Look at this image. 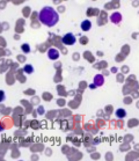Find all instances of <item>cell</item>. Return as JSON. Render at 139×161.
Segmentation results:
<instances>
[{
	"label": "cell",
	"instance_id": "cell-1",
	"mask_svg": "<svg viewBox=\"0 0 139 161\" xmlns=\"http://www.w3.org/2000/svg\"><path fill=\"white\" fill-rule=\"evenodd\" d=\"M38 20L41 23L48 26V27H53L58 23L59 21V15L56 12L55 8H52L51 6H45L43 7L39 13H38Z\"/></svg>",
	"mask_w": 139,
	"mask_h": 161
},
{
	"label": "cell",
	"instance_id": "cell-2",
	"mask_svg": "<svg viewBox=\"0 0 139 161\" xmlns=\"http://www.w3.org/2000/svg\"><path fill=\"white\" fill-rule=\"evenodd\" d=\"M62 41H63V43H64L65 45H73L77 39H75V36H74L72 32H67V34H65V35L63 36Z\"/></svg>",
	"mask_w": 139,
	"mask_h": 161
},
{
	"label": "cell",
	"instance_id": "cell-3",
	"mask_svg": "<svg viewBox=\"0 0 139 161\" xmlns=\"http://www.w3.org/2000/svg\"><path fill=\"white\" fill-rule=\"evenodd\" d=\"M48 57L51 60H57L59 58V51L57 49H49L48 50Z\"/></svg>",
	"mask_w": 139,
	"mask_h": 161
},
{
	"label": "cell",
	"instance_id": "cell-4",
	"mask_svg": "<svg viewBox=\"0 0 139 161\" xmlns=\"http://www.w3.org/2000/svg\"><path fill=\"white\" fill-rule=\"evenodd\" d=\"M91 28H92V22L89 20H85L81 22V29L84 32H88V30H91Z\"/></svg>",
	"mask_w": 139,
	"mask_h": 161
},
{
	"label": "cell",
	"instance_id": "cell-5",
	"mask_svg": "<svg viewBox=\"0 0 139 161\" xmlns=\"http://www.w3.org/2000/svg\"><path fill=\"white\" fill-rule=\"evenodd\" d=\"M121 20H122V15H121L119 13H114V14L111 15V21H112L114 23L118 25V23L121 22Z\"/></svg>",
	"mask_w": 139,
	"mask_h": 161
},
{
	"label": "cell",
	"instance_id": "cell-6",
	"mask_svg": "<svg viewBox=\"0 0 139 161\" xmlns=\"http://www.w3.org/2000/svg\"><path fill=\"white\" fill-rule=\"evenodd\" d=\"M103 82H104V79L101 74H98V75L94 78V84H95L96 86H102Z\"/></svg>",
	"mask_w": 139,
	"mask_h": 161
},
{
	"label": "cell",
	"instance_id": "cell-7",
	"mask_svg": "<svg viewBox=\"0 0 139 161\" xmlns=\"http://www.w3.org/2000/svg\"><path fill=\"white\" fill-rule=\"evenodd\" d=\"M125 116H126V111H125L124 109L119 108V109L116 110V117H117V118H124Z\"/></svg>",
	"mask_w": 139,
	"mask_h": 161
},
{
	"label": "cell",
	"instance_id": "cell-8",
	"mask_svg": "<svg viewBox=\"0 0 139 161\" xmlns=\"http://www.w3.org/2000/svg\"><path fill=\"white\" fill-rule=\"evenodd\" d=\"M23 71H25L27 74H32V73L34 72V67H33V65L27 64L25 67H23Z\"/></svg>",
	"mask_w": 139,
	"mask_h": 161
},
{
	"label": "cell",
	"instance_id": "cell-9",
	"mask_svg": "<svg viewBox=\"0 0 139 161\" xmlns=\"http://www.w3.org/2000/svg\"><path fill=\"white\" fill-rule=\"evenodd\" d=\"M21 50H22L25 53H28V52H30V46H29V44H27V43L22 44V45H21Z\"/></svg>",
	"mask_w": 139,
	"mask_h": 161
},
{
	"label": "cell",
	"instance_id": "cell-10",
	"mask_svg": "<svg viewBox=\"0 0 139 161\" xmlns=\"http://www.w3.org/2000/svg\"><path fill=\"white\" fill-rule=\"evenodd\" d=\"M5 98H6V94H5V92H4V91H0V102H2Z\"/></svg>",
	"mask_w": 139,
	"mask_h": 161
}]
</instances>
